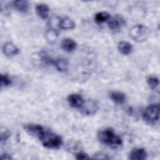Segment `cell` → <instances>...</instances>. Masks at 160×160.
<instances>
[{"mask_svg":"<svg viewBox=\"0 0 160 160\" xmlns=\"http://www.w3.org/2000/svg\"><path fill=\"white\" fill-rule=\"evenodd\" d=\"M99 142L111 148L117 149L122 146V140L114 131L109 128L100 130L98 133Z\"/></svg>","mask_w":160,"mask_h":160,"instance_id":"6da1fadb","label":"cell"},{"mask_svg":"<svg viewBox=\"0 0 160 160\" xmlns=\"http://www.w3.org/2000/svg\"><path fill=\"white\" fill-rule=\"evenodd\" d=\"M53 65L56 68V69L60 72H65L68 71L69 68L68 61L66 59L62 58H59L54 59Z\"/></svg>","mask_w":160,"mask_h":160,"instance_id":"7c38bea8","label":"cell"},{"mask_svg":"<svg viewBox=\"0 0 160 160\" xmlns=\"http://www.w3.org/2000/svg\"><path fill=\"white\" fill-rule=\"evenodd\" d=\"M25 131L31 136L39 138L42 132L44 131V128L41 126L40 124H34V123H29L27 124L24 126Z\"/></svg>","mask_w":160,"mask_h":160,"instance_id":"8992f818","label":"cell"},{"mask_svg":"<svg viewBox=\"0 0 160 160\" xmlns=\"http://www.w3.org/2000/svg\"><path fill=\"white\" fill-rule=\"evenodd\" d=\"M1 159H11V157L10 156V155H9L6 153H4V154H2L1 155Z\"/></svg>","mask_w":160,"mask_h":160,"instance_id":"cb8c5ba5","label":"cell"},{"mask_svg":"<svg viewBox=\"0 0 160 160\" xmlns=\"http://www.w3.org/2000/svg\"><path fill=\"white\" fill-rule=\"evenodd\" d=\"M10 137V133L8 130L1 131V141L4 142L6 141Z\"/></svg>","mask_w":160,"mask_h":160,"instance_id":"44dd1931","label":"cell"},{"mask_svg":"<svg viewBox=\"0 0 160 160\" xmlns=\"http://www.w3.org/2000/svg\"><path fill=\"white\" fill-rule=\"evenodd\" d=\"M125 19L121 15L116 14L110 18L108 21L109 29L113 32H118L125 25Z\"/></svg>","mask_w":160,"mask_h":160,"instance_id":"5b68a950","label":"cell"},{"mask_svg":"<svg viewBox=\"0 0 160 160\" xmlns=\"http://www.w3.org/2000/svg\"><path fill=\"white\" fill-rule=\"evenodd\" d=\"M76 158L79 160H84V159H89L90 158L86 153H84L82 152H79L76 154Z\"/></svg>","mask_w":160,"mask_h":160,"instance_id":"7402d4cb","label":"cell"},{"mask_svg":"<svg viewBox=\"0 0 160 160\" xmlns=\"http://www.w3.org/2000/svg\"><path fill=\"white\" fill-rule=\"evenodd\" d=\"M110 18H111V16L108 12L102 11V12H99L95 14L94 19L97 23L101 24V23H103L106 21H108Z\"/></svg>","mask_w":160,"mask_h":160,"instance_id":"ac0fdd59","label":"cell"},{"mask_svg":"<svg viewBox=\"0 0 160 160\" xmlns=\"http://www.w3.org/2000/svg\"><path fill=\"white\" fill-rule=\"evenodd\" d=\"M12 7L20 12H26L29 9V2L27 1L18 0L12 2Z\"/></svg>","mask_w":160,"mask_h":160,"instance_id":"2e32d148","label":"cell"},{"mask_svg":"<svg viewBox=\"0 0 160 160\" xmlns=\"http://www.w3.org/2000/svg\"><path fill=\"white\" fill-rule=\"evenodd\" d=\"M159 116V105L154 103L148 106L142 113V118L149 124H154L158 121Z\"/></svg>","mask_w":160,"mask_h":160,"instance_id":"277c9868","label":"cell"},{"mask_svg":"<svg viewBox=\"0 0 160 160\" xmlns=\"http://www.w3.org/2000/svg\"><path fill=\"white\" fill-rule=\"evenodd\" d=\"M12 81L7 74H1V86L2 87H7L11 84Z\"/></svg>","mask_w":160,"mask_h":160,"instance_id":"ffe728a7","label":"cell"},{"mask_svg":"<svg viewBox=\"0 0 160 160\" xmlns=\"http://www.w3.org/2000/svg\"><path fill=\"white\" fill-rule=\"evenodd\" d=\"M81 109L84 114L89 116L95 114L98 109V107L96 102L92 100H88L87 101H84V103Z\"/></svg>","mask_w":160,"mask_h":160,"instance_id":"ba28073f","label":"cell"},{"mask_svg":"<svg viewBox=\"0 0 160 160\" xmlns=\"http://www.w3.org/2000/svg\"><path fill=\"white\" fill-rule=\"evenodd\" d=\"M39 139L42 144L49 149H58L62 144V139L58 134L44 129Z\"/></svg>","mask_w":160,"mask_h":160,"instance_id":"7a4b0ae2","label":"cell"},{"mask_svg":"<svg viewBox=\"0 0 160 160\" xmlns=\"http://www.w3.org/2000/svg\"><path fill=\"white\" fill-rule=\"evenodd\" d=\"M118 49L121 54L128 55L132 52V46L131 43L127 41H121L118 44Z\"/></svg>","mask_w":160,"mask_h":160,"instance_id":"e0dca14e","label":"cell"},{"mask_svg":"<svg viewBox=\"0 0 160 160\" xmlns=\"http://www.w3.org/2000/svg\"><path fill=\"white\" fill-rule=\"evenodd\" d=\"M49 11L50 10L49 6L45 4H38L36 7V11L37 14L42 19L48 18Z\"/></svg>","mask_w":160,"mask_h":160,"instance_id":"5bb4252c","label":"cell"},{"mask_svg":"<svg viewBox=\"0 0 160 160\" xmlns=\"http://www.w3.org/2000/svg\"><path fill=\"white\" fill-rule=\"evenodd\" d=\"M58 26L64 30H71L75 28V23L71 18L68 17H64L59 19L58 21Z\"/></svg>","mask_w":160,"mask_h":160,"instance_id":"8fae6325","label":"cell"},{"mask_svg":"<svg viewBox=\"0 0 160 160\" xmlns=\"http://www.w3.org/2000/svg\"><path fill=\"white\" fill-rule=\"evenodd\" d=\"M2 52L8 57H12L17 55L19 52V48L12 42L6 43L2 49Z\"/></svg>","mask_w":160,"mask_h":160,"instance_id":"9c48e42d","label":"cell"},{"mask_svg":"<svg viewBox=\"0 0 160 160\" xmlns=\"http://www.w3.org/2000/svg\"><path fill=\"white\" fill-rule=\"evenodd\" d=\"M147 82L151 89H156L159 86V79L156 76H151L147 78Z\"/></svg>","mask_w":160,"mask_h":160,"instance_id":"d6986e66","label":"cell"},{"mask_svg":"<svg viewBox=\"0 0 160 160\" xmlns=\"http://www.w3.org/2000/svg\"><path fill=\"white\" fill-rule=\"evenodd\" d=\"M93 158L97 159H110L109 157L108 156V155H106V154H104L102 152H98V153L94 154Z\"/></svg>","mask_w":160,"mask_h":160,"instance_id":"603a6c76","label":"cell"},{"mask_svg":"<svg viewBox=\"0 0 160 160\" xmlns=\"http://www.w3.org/2000/svg\"><path fill=\"white\" fill-rule=\"evenodd\" d=\"M77 43L72 39L66 38L62 40L61 42V48L66 52H72L76 49Z\"/></svg>","mask_w":160,"mask_h":160,"instance_id":"4fadbf2b","label":"cell"},{"mask_svg":"<svg viewBox=\"0 0 160 160\" xmlns=\"http://www.w3.org/2000/svg\"><path fill=\"white\" fill-rule=\"evenodd\" d=\"M148 154L143 148H135L132 149L129 156L131 160H144L147 158Z\"/></svg>","mask_w":160,"mask_h":160,"instance_id":"30bf717a","label":"cell"},{"mask_svg":"<svg viewBox=\"0 0 160 160\" xmlns=\"http://www.w3.org/2000/svg\"><path fill=\"white\" fill-rule=\"evenodd\" d=\"M129 34L136 42H142L149 38L150 31L143 24H136L131 28L129 31Z\"/></svg>","mask_w":160,"mask_h":160,"instance_id":"3957f363","label":"cell"},{"mask_svg":"<svg viewBox=\"0 0 160 160\" xmlns=\"http://www.w3.org/2000/svg\"><path fill=\"white\" fill-rule=\"evenodd\" d=\"M68 101L71 107L77 109H81L84 103L83 98L76 93L69 94L68 97Z\"/></svg>","mask_w":160,"mask_h":160,"instance_id":"52a82bcc","label":"cell"},{"mask_svg":"<svg viewBox=\"0 0 160 160\" xmlns=\"http://www.w3.org/2000/svg\"><path fill=\"white\" fill-rule=\"evenodd\" d=\"M109 97L113 102H114L116 104H119L124 103L126 101V95L123 92H119V91L111 92V93L109 94Z\"/></svg>","mask_w":160,"mask_h":160,"instance_id":"9a60e30c","label":"cell"}]
</instances>
